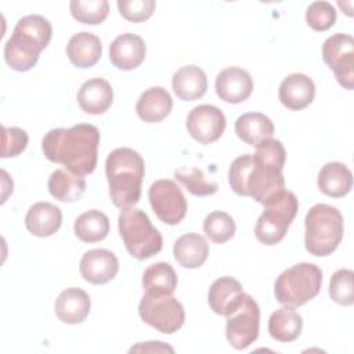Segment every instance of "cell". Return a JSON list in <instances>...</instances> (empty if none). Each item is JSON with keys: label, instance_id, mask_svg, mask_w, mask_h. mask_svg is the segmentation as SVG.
I'll list each match as a JSON object with an SVG mask.
<instances>
[{"label": "cell", "instance_id": "6da1fadb", "mask_svg": "<svg viewBox=\"0 0 354 354\" xmlns=\"http://www.w3.org/2000/svg\"><path fill=\"white\" fill-rule=\"evenodd\" d=\"M286 151L281 141L266 140L256 147L254 153L238 156L230 166L228 183L241 196H250L264 205L285 189L282 169Z\"/></svg>", "mask_w": 354, "mask_h": 354}, {"label": "cell", "instance_id": "7a4b0ae2", "mask_svg": "<svg viewBox=\"0 0 354 354\" xmlns=\"http://www.w3.org/2000/svg\"><path fill=\"white\" fill-rule=\"evenodd\" d=\"M98 145L100 130L88 123H79L69 129H53L41 140L43 153L50 162L61 163L66 170L79 176L94 171Z\"/></svg>", "mask_w": 354, "mask_h": 354}, {"label": "cell", "instance_id": "3957f363", "mask_svg": "<svg viewBox=\"0 0 354 354\" xmlns=\"http://www.w3.org/2000/svg\"><path fill=\"white\" fill-rule=\"evenodd\" d=\"M53 36V26L43 15L22 17L4 46V59L7 65L18 72L32 69L40 53L48 46Z\"/></svg>", "mask_w": 354, "mask_h": 354}, {"label": "cell", "instance_id": "277c9868", "mask_svg": "<svg viewBox=\"0 0 354 354\" xmlns=\"http://www.w3.org/2000/svg\"><path fill=\"white\" fill-rule=\"evenodd\" d=\"M144 171V159L131 148H116L108 155L105 173L109 195L116 207L126 209L138 203Z\"/></svg>", "mask_w": 354, "mask_h": 354}, {"label": "cell", "instance_id": "5b68a950", "mask_svg": "<svg viewBox=\"0 0 354 354\" xmlns=\"http://www.w3.org/2000/svg\"><path fill=\"white\" fill-rule=\"evenodd\" d=\"M306 250L318 257L332 254L343 239L344 224L342 213L330 205L317 203L306 214Z\"/></svg>", "mask_w": 354, "mask_h": 354}, {"label": "cell", "instance_id": "8992f818", "mask_svg": "<svg viewBox=\"0 0 354 354\" xmlns=\"http://www.w3.org/2000/svg\"><path fill=\"white\" fill-rule=\"evenodd\" d=\"M118 227L123 243L131 257L145 260L162 250V235L152 225L144 210L134 206L122 209L118 217Z\"/></svg>", "mask_w": 354, "mask_h": 354}, {"label": "cell", "instance_id": "52a82bcc", "mask_svg": "<svg viewBox=\"0 0 354 354\" xmlns=\"http://www.w3.org/2000/svg\"><path fill=\"white\" fill-rule=\"evenodd\" d=\"M322 285V271L313 263H299L279 274L274 283L278 303L299 307L314 299Z\"/></svg>", "mask_w": 354, "mask_h": 354}, {"label": "cell", "instance_id": "ba28073f", "mask_svg": "<svg viewBox=\"0 0 354 354\" xmlns=\"http://www.w3.org/2000/svg\"><path fill=\"white\" fill-rule=\"evenodd\" d=\"M263 206L264 212L256 223L254 235L263 245L272 246L285 238L299 210V201L293 192L283 189Z\"/></svg>", "mask_w": 354, "mask_h": 354}, {"label": "cell", "instance_id": "9c48e42d", "mask_svg": "<svg viewBox=\"0 0 354 354\" xmlns=\"http://www.w3.org/2000/svg\"><path fill=\"white\" fill-rule=\"evenodd\" d=\"M138 314L147 325L166 335L177 332L185 321L184 307L173 295H144Z\"/></svg>", "mask_w": 354, "mask_h": 354}, {"label": "cell", "instance_id": "30bf717a", "mask_svg": "<svg viewBox=\"0 0 354 354\" xmlns=\"http://www.w3.org/2000/svg\"><path fill=\"white\" fill-rule=\"evenodd\" d=\"M260 330V308L256 300L245 293L239 307L227 315L225 337L228 343L236 348L243 350L249 347L259 337Z\"/></svg>", "mask_w": 354, "mask_h": 354}, {"label": "cell", "instance_id": "8fae6325", "mask_svg": "<svg viewBox=\"0 0 354 354\" xmlns=\"http://www.w3.org/2000/svg\"><path fill=\"white\" fill-rule=\"evenodd\" d=\"M324 62L333 71L337 83L346 88L354 87V39L346 33L329 36L322 46Z\"/></svg>", "mask_w": 354, "mask_h": 354}, {"label": "cell", "instance_id": "7c38bea8", "mask_svg": "<svg viewBox=\"0 0 354 354\" xmlns=\"http://www.w3.org/2000/svg\"><path fill=\"white\" fill-rule=\"evenodd\" d=\"M148 199L156 217L169 225H176L187 214V199L173 180H158L148 189Z\"/></svg>", "mask_w": 354, "mask_h": 354}, {"label": "cell", "instance_id": "4fadbf2b", "mask_svg": "<svg viewBox=\"0 0 354 354\" xmlns=\"http://www.w3.org/2000/svg\"><path fill=\"white\" fill-rule=\"evenodd\" d=\"M225 124L223 111L209 104L195 106L188 113L185 123L189 136L205 145L217 141L223 136Z\"/></svg>", "mask_w": 354, "mask_h": 354}, {"label": "cell", "instance_id": "5bb4252c", "mask_svg": "<svg viewBox=\"0 0 354 354\" xmlns=\"http://www.w3.org/2000/svg\"><path fill=\"white\" fill-rule=\"evenodd\" d=\"M79 270L84 281L93 285H104L116 277L119 261L108 249H91L82 256Z\"/></svg>", "mask_w": 354, "mask_h": 354}, {"label": "cell", "instance_id": "9a60e30c", "mask_svg": "<svg viewBox=\"0 0 354 354\" xmlns=\"http://www.w3.org/2000/svg\"><path fill=\"white\" fill-rule=\"evenodd\" d=\"M253 91V80L248 71L230 66L223 69L216 77V93L228 104H239L249 98Z\"/></svg>", "mask_w": 354, "mask_h": 354}, {"label": "cell", "instance_id": "2e32d148", "mask_svg": "<svg viewBox=\"0 0 354 354\" xmlns=\"http://www.w3.org/2000/svg\"><path fill=\"white\" fill-rule=\"evenodd\" d=\"M145 41L134 33L119 35L109 46V59L113 66L122 71H131L140 66L145 59Z\"/></svg>", "mask_w": 354, "mask_h": 354}, {"label": "cell", "instance_id": "e0dca14e", "mask_svg": "<svg viewBox=\"0 0 354 354\" xmlns=\"http://www.w3.org/2000/svg\"><path fill=\"white\" fill-rule=\"evenodd\" d=\"M245 297L242 285L232 277H221L216 279L207 292V303L218 315H230L235 311Z\"/></svg>", "mask_w": 354, "mask_h": 354}, {"label": "cell", "instance_id": "ac0fdd59", "mask_svg": "<svg viewBox=\"0 0 354 354\" xmlns=\"http://www.w3.org/2000/svg\"><path fill=\"white\" fill-rule=\"evenodd\" d=\"M278 97L282 105L290 111L304 109L315 97L314 82L304 73L288 75L279 84Z\"/></svg>", "mask_w": 354, "mask_h": 354}, {"label": "cell", "instance_id": "d6986e66", "mask_svg": "<svg viewBox=\"0 0 354 354\" xmlns=\"http://www.w3.org/2000/svg\"><path fill=\"white\" fill-rule=\"evenodd\" d=\"M91 308V300L86 290L80 288H66L55 300V314L59 321L68 325L83 322Z\"/></svg>", "mask_w": 354, "mask_h": 354}, {"label": "cell", "instance_id": "ffe728a7", "mask_svg": "<svg viewBox=\"0 0 354 354\" xmlns=\"http://www.w3.org/2000/svg\"><path fill=\"white\" fill-rule=\"evenodd\" d=\"M113 102V88L102 77L86 80L77 91V104L83 112L101 115L106 112Z\"/></svg>", "mask_w": 354, "mask_h": 354}, {"label": "cell", "instance_id": "44dd1931", "mask_svg": "<svg viewBox=\"0 0 354 354\" xmlns=\"http://www.w3.org/2000/svg\"><path fill=\"white\" fill-rule=\"evenodd\" d=\"M62 224V212L50 202H36L25 216L26 230L39 238L54 235Z\"/></svg>", "mask_w": 354, "mask_h": 354}, {"label": "cell", "instance_id": "7402d4cb", "mask_svg": "<svg viewBox=\"0 0 354 354\" xmlns=\"http://www.w3.org/2000/svg\"><path fill=\"white\" fill-rule=\"evenodd\" d=\"M66 54L75 66L80 69L91 68L101 58L102 44L98 36L90 32H79L69 39Z\"/></svg>", "mask_w": 354, "mask_h": 354}, {"label": "cell", "instance_id": "603a6c76", "mask_svg": "<svg viewBox=\"0 0 354 354\" xmlns=\"http://www.w3.org/2000/svg\"><path fill=\"white\" fill-rule=\"evenodd\" d=\"M173 100L163 87H149L138 98L136 112L138 118L147 123L162 122L171 111Z\"/></svg>", "mask_w": 354, "mask_h": 354}, {"label": "cell", "instance_id": "cb8c5ba5", "mask_svg": "<svg viewBox=\"0 0 354 354\" xmlns=\"http://www.w3.org/2000/svg\"><path fill=\"white\" fill-rule=\"evenodd\" d=\"M171 87L180 100L195 101L205 95L207 90V77L202 68L196 65H185L173 75Z\"/></svg>", "mask_w": 354, "mask_h": 354}, {"label": "cell", "instance_id": "d4e9b609", "mask_svg": "<svg viewBox=\"0 0 354 354\" xmlns=\"http://www.w3.org/2000/svg\"><path fill=\"white\" fill-rule=\"evenodd\" d=\"M317 184L324 195L342 198L351 191L353 174L346 165L340 162H329L321 167Z\"/></svg>", "mask_w": 354, "mask_h": 354}, {"label": "cell", "instance_id": "484cf974", "mask_svg": "<svg viewBox=\"0 0 354 354\" xmlns=\"http://www.w3.org/2000/svg\"><path fill=\"white\" fill-rule=\"evenodd\" d=\"M272 120L260 112H248L241 115L235 122L236 136L246 144L257 147L260 142L270 140L274 134Z\"/></svg>", "mask_w": 354, "mask_h": 354}, {"label": "cell", "instance_id": "4316f807", "mask_svg": "<svg viewBox=\"0 0 354 354\" xmlns=\"http://www.w3.org/2000/svg\"><path fill=\"white\" fill-rule=\"evenodd\" d=\"M176 261L184 268L201 267L209 256V245L199 234H184L173 245Z\"/></svg>", "mask_w": 354, "mask_h": 354}, {"label": "cell", "instance_id": "83f0119b", "mask_svg": "<svg viewBox=\"0 0 354 354\" xmlns=\"http://www.w3.org/2000/svg\"><path fill=\"white\" fill-rule=\"evenodd\" d=\"M48 192L59 202H76L86 191V180L83 176L75 174L66 169H57L48 178Z\"/></svg>", "mask_w": 354, "mask_h": 354}, {"label": "cell", "instance_id": "f1b7e54d", "mask_svg": "<svg viewBox=\"0 0 354 354\" xmlns=\"http://www.w3.org/2000/svg\"><path fill=\"white\" fill-rule=\"evenodd\" d=\"M303 328V318L295 310V307L283 306L274 311L268 319L270 336L282 343H289L296 340Z\"/></svg>", "mask_w": 354, "mask_h": 354}, {"label": "cell", "instance_id": "f546056e", "mask_svg": "<svg viewBox=\"0 0 354 354\" xmlns=\"http://www.w3.org/2000/svg\"><path fill=\"white\" fill-rule=\"evenodd\" d=\"M177 274L169 263L151 264L142 275L145 295H173L177 288Z\"/></svg>", "mask_w": 354, "mask_h": 354}, {"label": "cell", "instance_id": "4dcf8cb0", "mask_svg": "<svg viewBox=\"0 0 354 354\" xmlns=\"http://www.w3.org/2000/svg\"><path fill=\"white\" fill-rule=\"evenodd\" d=\"M73 231L75 235L86 243L100 242L109 232L108 216L97 209L87 210L75 220Z\"/></svg>", "mask_w": 354, "mask_h": 354}, {"label": "cell", "instance_id": "1f68e13d", "mask_svg": "<svg viewBox=\"0 0 354 354\" xmlns=\"http://www.w3.org/2000/svg\"><path fill=\"white\" fill-rule=\"evenodd\" d=\"M174 177L180 181L185 189L195 196L213 195L218 189V184L209 180L198 167H180L174 171Z\"/></svg>", "mask_w": 354, "mask_h": 354}, {"label": "cell", "instance_id": "d6a6232c", "mask_svg": "<svg viewBox=\"0 0 354 354\" xmlns=\"http://www.w3.org/2000/svg\"><path fill=\"white\" fill-rule=\"evenodd\" d=\"M203 231L213 243H225L235 235L236 225L228 213L216 210L206 216Z\"/></svg>", "mask_w": 354, "mask_h": 354}, {"label": "cell", "instance_id": "836d02e7", "mask_svg": "<svg viewBox=\"0 0 354 354\" xmlns=\"http://www.w3.org/2000/svg\"><path fill=\"white\" fill-rule=\"evenodd\" d=\"M69 8L76 21L87 25L101 24L109 14V3L106 0H73Z\"/></svg>", "mask_w": 354, "mask_h": 354}, {"label": "cell", "instance_id": "e575fe53", "mask_svg": "<svg viewBox=\"0 0 354 354\" xmlns=\"http://www.w3.org/2000/svg\"><path fill=\"white\" fill-rule=\"evenodd\" d=\"M353 278V271L347 268H340L332 275L329 282V296L335 303L342 306H351L354 303Z\"/></svg>", "mask_w": 354, "mask_h": 354}, {"label": "cell", "instance_id": "d590c367", "mask_svg": "<svg viewBox=\"0 0 354 354\" xmlns=\"http://www.w3.org/2000/svg\"><path fill=\"white\" fill-rule=\"evenodd\" d=\"M306 22L313 30H328L336 22V10L329 1H314L306 11Z\"/></svg>", "mask_w": 354, "mask_h": 354}, {"label": "cell", "instance_id": "8d00e7d4", "mask_svg": "<svg viewBox=\"0 0 354 354\" xmlns=\"http://www.w3.org/2000/svg\"><path fill=\"white\" fill-rule=\"evenodd\" d=\"M29 137L25 130L19 127L1 129V158H14L25 151Z\"/></svg>", "mask_w": 354, "mask_h": 354}, {"label": "cell", "instance_id": "74e56055", "mask_svg": "<svg viewBox=\"0 0 354 354\" xmlns=\"http://www.w3.org/2000/svg\"><path fill=\"white\" fill-rule=\"evenodd\" d=\"M156 7L153 0H119L120 15L130 22H142L151 18Z\"/></svg>", "mask_w": 354, "mask_h": 354}, {"label": "cell", "instance_id": "f35d334b", "mask_svg": "<svg viewBox=\"0 0 354 354\" xmlns=\"http://www.w3.org/2000/svg\"><path fill=\"white\" fill-rule=\"evenodd\" d=\"M129 351L130 353H133V351H149V353H153V351L155 353L170 351V353H173L174 348L167 346V344H165L163 342H147V343H140V344L131 347Z\"/></svg>", "mask_w": 354, "mask_h": 354}]
</instances>
